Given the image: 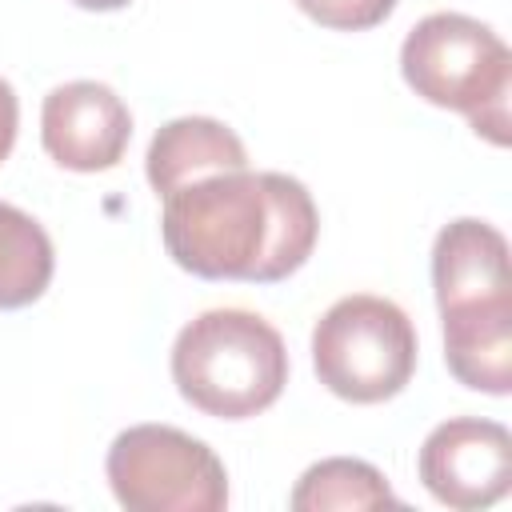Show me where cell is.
Returning <instances> with one entry per match:
<instances>
[{
  "mask_svg": "<svg viewBox=\"0 0 512 512\" xmlns=\"http://www.w3.org/2000/svg\"><path fill=\"white\" fill-rule=\"evenodd\" d=\"M316 204L284 172H212L164 196V248L204 280L276 284L316 248Z\"/></svg>",
  "mask_w": 512,
  "mask_h": 512,
  "instance_id": "obj_1",
  "label": "cell"
},
{
  "mask_svg": "<svg viewBox=\"0 0 512 512\" xmlns=\"http://www.w3.org/2000/svg\"><path fill=\"white\" fill-rule=\"evenodd\" d=\"M180 396L220 420H248L272 408L288 384L280 332L244 308H212L180 328L172 344Z\"/></svg>",
  "mask_w": 512,
  "mask_h": 512,
  "instance_id": "obj_2",
  "label": "cell"
},
{
  "mask_svg": "<svg viewBox=\"0 0 512 512\" xmlns=\"http://www.w3.org/2000/svg\"><path fill=\"white\" fill-rule=\"evenodd\" d=\"M400 72L416 96L464 112L480 136L508 144L512 52L488 24L460 12L424 16L400 48Z\"/></svg>",
  "mask_w": 512,
  "mask_h": 512,
  "instance_id": "obj_3",
  "label": "cell"
},
{
  "mask_svg": "<svg viewBox=\"0 0 512 512\" xmlns=\"http://www.w3.org/2000/svg\"><path fill=\"white\" fill-rule=\"evenodd\" d=\"M312 364L320 384L340 400H392L416 372V328L384 296H344L316 320Z\"/></svg>",
  "mask_w": 512,
  "mask_h": 512,
  "instance_id": "obj_4",
  "label": "cell"
},
{
  "mask_svg": "<svg viewBox=\"0 0 512 512\" xmlns=\"http://www.w3.org/2000/svg\"><path fill=\"white\" fill-rule=\"evenodd\" d=\"M108 484L128 512H220L228 476L216 452L168 424H136L108 448Z\"/></svg>",
  "mask_w": 512,
  "mask_h": 512,
  "instance_id": "obj_5",
  "label": "cell"
},
{
  "mask_svg": "<svg viewBox=\"0 0 512 512\" xmlns=\"http://www.w3.org/2000/svg\"><path fill=\"white\" fill-rule=\"evenodd\" d=\"M420 480L440 504L460 512L496 504L512 480L508 428L476 416L444 420L420 448Z\"/></svg>",
  "mask_w": 512,
  "mask_h": 512,
  "instance_id": "obj_6",
  "label": "cell"
},
{
  "mask_svg": "<svg viewBox=\"0 0 512 512\" xmlns=\"http://www.w3.org/2000/svg\"><path fill=\"white\" fill-rule=\"evenodd\" d=\"M40 140H44V152L60 168L104 172L120 164L132 140V116L108 84L72 80L44 96Z\"/></svg>",
  "mask_w": 512,
  "mask_h": 512,
  "instance_id": "obj_7",
  "label": "cell"
},
{
  "mask_svg": "<svg viewBox=\"0 0 512 512\" xmlns=\"http://www.w3.org/2000/svg\"><path fill=\"white\" fill-rule=\"evenodd\" d=\"M432 284L440 312L512 296V272H508V240L484 224V220H452L432 248Z\"/></svg>",
  "mask_w": 512,
  "mask_h": 512,
  "instance_id": "obj_8",
  "label": "cell"
},
{
  "mask_svg": "<svg viewBox=\"0 0 512 512\" xmlns=\"http://www.w3.org/2000/svg\"><path fill=\"white\" fill-rule=\"evenodd\" d=\"M448 372L476 392L508 396L512 388V296L476 300L440 312Z\"/></svg>",
  "mask_w": 512,
  "mask_h": 512,
  "instance_id": "obj_9",
  "label": "cell"
},
{
  "mask_svg": "<svg viewBox=\"0 0 512 512\" xmlns=\"http://www.w3.org/2000/svg\"><path fill=\"white\" fill-rule=\"evenodd\" d=\"M240 168H248L240 136L212 116L168 120L148 144V184L156 188V196H168L188 180Z\"/></svg>",
  "mask_w": 512,
  "mask_h": 512,
  "instance_id": "obj_10",
  "label": "cell"
},
{
  "mask_svg": "<svg viewBox=\"0 0 512 512\" xmlns=\"http://www.w3.org/2000/svg\"><path fill=\"white\" fill-rule=\"evenodd\" d=\"M52 240L20 208L0 200V308H24L52 284Z\"/></svg>",
  "mask_w": 512,
  "mask_h": 512,
  "instance_id": "obj_11",
  "label": "cell"
},
{
  "mask_svg": "<svg viewBox=\"0 0 512 512\" xmlns=\"http://www.w3.org/2000/svg\"><path fill=\"white\" fill-rule=\"evenodd\" d=\"M288 504L296 512H332V508H384V504H400V500L392 496L388 480L372 464L332 456V460L312 464L300 476Z\"/></svg>",
  "mask_w": 512,
  "mask_h": 512,
  "instance_id": "obj_12",
  "label": "cell"
},
{
  "mask_svg": "<svg viewBox=\"0 0 512 512\" xmlns=\"http://www.w3.org/2000/svg\"><path fill=\"white\" fill-rule=\"evenodd\" d=\"M296 8L304 16H312L324 28L336 32H364L388 20V12L396 8V0H296Z\"/></svg>",
  "mask_w": 512,
  "mask_h": 512,
  "instance_id": "obj_13",
  "label": "cell"
},
{
  "mask_svg": "<svg viewBox=\"0 0 512 512\" xmlns=\"http://www.w3.org/2000/svg\"><path fill=\"white\" fill-rule=\"evenodd\" d=\"M16 128H20V104H16L12 84L0 76V160L12 152V144H16Z\"/></svg>",
  "mask_w": 512,
  "mask_h": 512,
  "instance_id": "obj_14",
  "label": "cell"
},
{
  "mask_svg": "<svg viewBox=\"0 0 512 512\" xmlns=\"http://www.w3.org/2000/svg\"><path fill=\"white\" fill-rule=\"evenodd\" d=\"M80 8H92V12H112V8H124L128 0H72Z\"/></svg>",
  "mask_w": 512,
  "mask_h": 512,
  "instance_id": "obj_15",
  "label": "cell"
}]
</instances>
